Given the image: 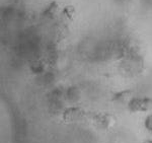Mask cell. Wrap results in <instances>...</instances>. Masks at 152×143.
I'll return each instance as SVG.
<instances>
[{
  "label": "cell",
  "mask_w": 152,
  "mask_h": 143,
  "mask_svg": "<svg viewBox=\"0 0 152 143\" xmlns=\"http://www.w3.org/2000/svg\"><path fill=\"white\" fill-rule=\"evenodd\" d=\"M56 9H57V3H55V2H54L53 4H51V5L48 7V9H47V11L45 12V14H46V15H48V16L53 15V14L56 12Z\"/></svg>",
  "instance_id": "5"
},
{
  "label": "cell",
  "mask_w": 152,
  "mask_h": 143,
  "mask_svg": "<svg viewBox=\"0 0 152 143\" xmlns=\"http://www.w3.org/2000/svg\"><path fill=\"white\" fill-rule=\"evenodd\" d=\"M112 118L110 115L105 114V113H99V114H95L94 116V122L97 127L99 128H107L111 124Z\"/></svg>",
  "instance_id": "3"
},
{
  "label": "cell",
  "mask_w": 152,
  "mask_h": 143,
  "mask_svg": "<svg viewBox=\"0 0 152 143\" xmlns=\"http://www.w3.org/2000/svg\"><path fill=\"white\" fill-rule=\"evenodd\" d=\"M130 95H131V92H128V90H127V92H120V93H118L116 100H121V102H125V100H126V98H130Z\"/></svg>",
  "instance_id": "4"
},
{
  "label": "cell",
  "mask_w": 152,
  "mask_h": 143,
  "mask_svg": "<svg viewBox=\"0 0 152 143\" xmlns=\"http://www.w3.org/2000/svg\"><path fill=\"white\" fill-rule=\"evenodd\" d=\"M128 103V108L133 112H144L150 107V100L149 98H132Z\"/></svg>",
  "instance_id": "2"
},
{
  "label": "cell",
  "mask_w": 152,
  "mask_h": 143,
  "mask_svg": "<svg viewBox=\"0 0 152 143\" xmlns=\"http://www.w3.org/2000/svg\"><path fill=\"white\" fill-rule=\"evenodd\" d=\"M84 116L85 113L82 109L77 107H73L64 111V113H63V120L68 123L78 122V121L82 120L84 118Z\"/></svg>",
  "instance_id": "1"
}]
</instances>
